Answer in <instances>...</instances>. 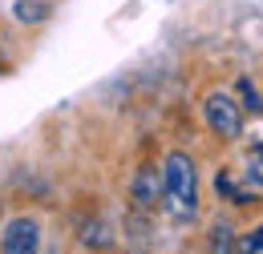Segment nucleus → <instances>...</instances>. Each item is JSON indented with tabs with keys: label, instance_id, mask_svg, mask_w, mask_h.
Segmentation results:
<instances>
[{
	"label": "nucleus",
	"instance_id": "1",
	"mask_svg": "<svg viewBox=\"0 0 263 254\" xmlns=\"http://www.w3.org/2000/svg\"><path fill=\"white\" fill-rule=\"evenodd\" d=\"M162 194H166V210L178 218V222H191L198 214V170L195 158L174 150L162 161Z\"/></svg>",
	"mask_w": 263,
	"mask_h": 254
},
{
	"label": "nucleus",
	"instance_id": "2",
	"mask_svg": "<svg viewBox=\"0 0 263 254\" xmlns=\"http://www.w3.org/2000/svg\"><path fill=\"white\" fill-rule=\"evenodd\" d=\"M202 117H206L211 133H219V137H227V141H235V137L243 133V105H235L231 93H211L206 105H202Z\"/></svg>",
	"mask_w": 263,
	"mask_h": 254
},
{
	"label": "nucleus",
	"instance_id": "3",
	"mask_svg": "<svg viewBox=\"0 0 263 254\" xmlns=\"http://www.w3.org/2000/svg\"><path fill=\"white\" fill-rule=\"evenodd\" d=\"M0 254H41V226L36 218H12L0 234Z\"/></svg>",
	"mask_w": 263,
	"mask_h": 254
},
{
	"label": "nucleus",
	"instance_id": "4",
	"mask_svg": "<svg viewBox=\"0 0 263 254\" xmlns=\"http://www.w3.org/2000/svg\"><path fill=\"white\" fill-rule=\"evenodd\" d=\"M239 254H263V226H255L251 234L239 238Z\"/></svg>",
	"mask_w": 263,
	"mask_h": 254
},
{
	"label": "nucleus",
	"instance_id": "5",
	"mask_svg": "<svg viewBox=\"0 0 263 254\" xmlns=\"http://www.w3.org/2000/svg\"><path fill=\"white\" fill-rule=\"evenodd\" d=\"M211 234H215V254H231V226H227V222H219Z\"/></svg>",
	"mask_w": 263,
	"mask_h": 254
},
{
	"label": "nucleus",
	"instance_id": "6",
	"mask_svg": "<svg viewBox=\"0 0 263 254\" xmlns=\"http://www.w3.org/2000/svg\"><path fill=\"white\" fill-rule=\"evenodd\" d=\"M16 16H21V20H41V16H45V4H29V0H21V4H16Z\"/></svg>",
	"mask_w": 263,
	"mask_h": 254
},
{
	"label": "nucleus",
	"instance_id": "7",
	"mask_svg": "<svg viewBox=\"0 0 263 254\" xmlns=\"http://www.w3.org/2000/svg\"><path fill=\"white\" fill-rule=\"evenodd\" d=\"M239 93H243V101H247V109H263V97L251 89V81H239Z\"/></svg>",
	"mask_w": 263,
	"mask_h": 254
}]
</instances>
